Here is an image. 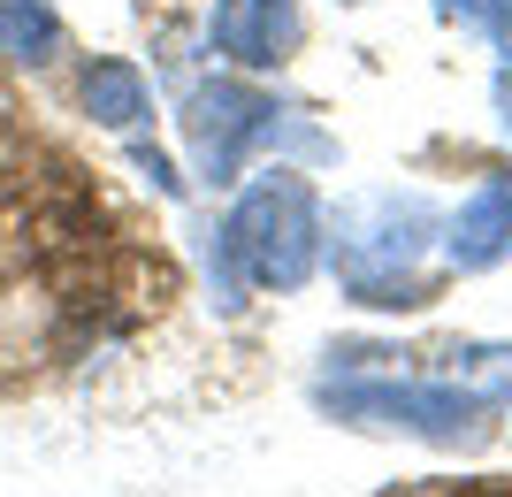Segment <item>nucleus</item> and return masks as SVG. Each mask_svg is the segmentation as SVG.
I'll use <instances>...</instances> for the list:
<instances>
[{
  "label": "nucleus",
  "mask_w": 512,
  "mask_h": 497,
  "mask_svg": "<svg viewBox=\"0 0 512 497\" xmlns=\"http://www.w3.org/2000/svg\"><path fill=\"white\" fill-rule=\"evenodd\" d=\"M337 260L344 299L360 306H421L428 299V253L444 238V215L428 192H352L337 222H321Z\"/></svg>",
  "instance_id": "1"
},
{
  "label": "nucleus",
  "mask_w": 512,
  "mask_h": 497,
  "mask_svg": "<svg viewBox=\"0 0 512 497\" xmlns=\"http://www.w3.org/2000/svg\"><path fill=\"white\" fill-rule=\"evenodd\" d=\"M222 260L260 291H299L321 268V199L299 169H260L222 222Z\"/></svg>",
  "instance_id": "2"
},
{
  "label": "nucleus",
  "mask_w": 512,
  "mask_h": 497,
  "mask_svg": "<svg viewBox=\"0 0 512 497\" xmlns=\"http://www.w3.org/2000/svg\"><path fill=\"white\" fill-rule=\"evenodd\" d=\"M321 406L337 421H367V429H413L436 444L490 429V398H474L467 383H321Z\"/></svg>",
  "instance_id": "3"
},
{
  "label": "nucleus",
  "mask_w": 512,
  "mask_h": 497,
  "mask_svg": "<svg viewBox=\"0 0 512 497\" xmlns=\"http://www.w3.org/2000/svg\"><path fill=\"white\" fill-rule=\"evenodd\" d=\"M283 108L268 100V92L237 85V77H214V85H199L192 100H184V138H192L199 153V176H214V184H230L237 169H245V153L260 146V138H276Z\"/></svg>",
  "instance_id": "4"
},
{
  "label": "nucleus",
  "mask_w": 512,
  "mask_h": 497,
  "mask_svg": "<svg viewBox=\"0 0 512 497\" xmlns=\"http://www.w3.org/2000/svg\"><path fill=\"white\" fill-rule=\"evenodd\" d=\"M299 46V0H214V54L237 69H276Z\"/></svg>",
  "instance_id": "5"
},
{
  "label": "nucleus",
  "mask_w": 512,
  "mask_h": 497,
  "mask_svg": "<svg viewBox=\"0 0 512 497\" xmlns=\"http://www.w3.org/2000/svg\"><path fill=\"white\" fill-rule=\"evenodd\" d=\"M444 253L459 276H482L497 260H512V169L505 176H482L467 192V207L444 222Z\"/></svg>",
  "instance_id": "6"
},
{
  "label": "nucleus",
  "mask_w": 512,
  "mask_h": 497,
  "mask_svg": "<svg viewBox=\"0 0 512 497\" xmlns=\"http://www.w3.org/2000/svg\"><path fill=\"white\" fill-rule=\"evenodd\" d=\"M85 115L100 130H138L153 115V92H146V77H138V62H92L85 69Z\"/></svg>",
  "instance_id": "7"
},
{
  "label": "nucleus",
  "mask_w": 512,
  "mask_h": 497,
  "mask_svg": "<svg viewBox=\"0 0 512 497\" xmlns=\"http://www.w3.org/2000/svg\"><path fill=\"white\" fill-rule=\"evenodd\" d=\"M0 46H8L16 62L46 69L62 54V16H54L46 0H0Z\"/></svg>",
  "instance_id": "8"
},
{
  "label": "nucleus",
  "mask_w": 512,
  "mask_h": 497,
  "mask_svg": "<svg viewBox=\"0 0 512 497\" xmlns=\"http://www.w3.org/2000/svg\"><path fill=\"white\" fill-rule=\"evenodd\" d=\"M459 368H451V383H467L474 398H490L497 413L512 406V345H467V352H451Z\"/></svg>",
  "instance_id": "9"
},
{
  "label": "nucleus",
  "mask_w": 512,
  "mask_h": 497,
  "mask_svg": "<svg viewBox=\"0 0 512 497\" xmlns=\"http://www.w3.org/2000/svg\"><path fill=\"white\" fill-rule=\"evenodd\" d=\"M482 31H490V46L512 62V0H482Z\"/></svg>",
  "instance_id": "10"
},
{
  "label": "nucleus",
  "mask_w": 512,
  "mask_h": 497,
  "mask_svg": "<svg viewBox=\"0 0 512 497\" xmlns=\"http://www.w3.org/2000/svg\"><path fill=\"white\" fill-rule=\"evenodd\" d=\"M138 169H146V176H153V184H161V192H169V199L184 192V176H176V169H169V161H161V153H153V146H138Z\"/></svg>",
  "instance_id": "11"
},
{
  "label": "nucleus",
  "mask_w": 512,
  "mask_h": 497,
  "mask_svg": "<svg viewBox=\"0 0 512 497\" xmlns=\"http://www.w3.org/2000/svg\"><path fill=\"white\" fill-rule=\"evenodd\" d=\"M490 100H497V123H505V130H512V62H505V69H497V85H490Z\"/></svg>",
  "instance_id": "12"
},
{
  "label": "nucleus",
  "mask_w": 512,
  "mask_h": 497,
  "mask_svg": "<svg viewBox=\"0 0 512 497\" xmlns=\"http://www.w3.org/2000/svg\"><path fill=\"white\" fill-rule=\"evenodd\" d=\"M436 16L444 23H482V0H436Z\"/></svg>",
  "instance_id": "13"
}]
</instances>
